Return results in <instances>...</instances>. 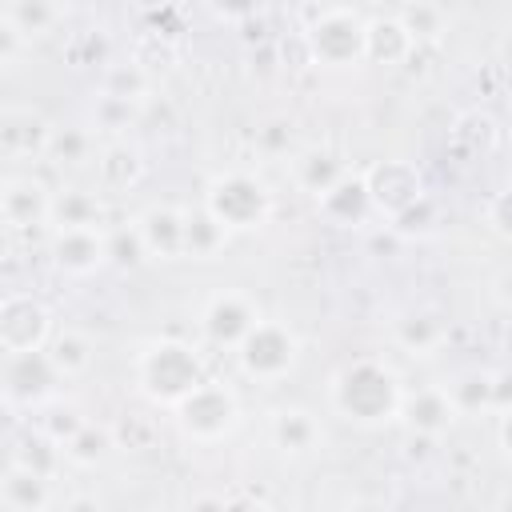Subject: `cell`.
<instances>
[{
    "instance_id": "cell-18",
    "label": "cell",
    "mask_w": 512,
    "mask_h": 512,
    "mask_svg": "<svg viewBox=\"0 0 512 512\" xmlns=\"http://www.w3.org/2000/svg\"><path fill=\"white\" fill-rule=\"evenodd\" d=\"M392 340L412 356H432L448 340V316L440 308H408L396 316Z\"/></svg>"
},
{
    "instance_id": "cell-37",
    "label": "cell",
    "mask_w": 512,
    "mask_h": 512,
    "mask_svg": "<svg viewBox=\"0 0 512 512\" xmlns=\"http://www.w3.org/2000/svg\"><path fill=\"white\" fill-rule=\"evenodd\" d=\"M208 4H212V12H216L220 20H228V24L252 20V16L260 12V0H208Z\"/></svg>"
},
{
    "instance_id": "cell-27",
    "label": "cell",
    "mask_w": 512,
    "mask_h": 512,
    "mask_svg": "<svg viewBox=\"0 0 512 512\" xmlns=\"http://www.w3.org/2000/svg\"><path fill=\"white\" fill-rule=\"evenodd\" d=\"M140 172H144L140 148H132L128 140H112V144H104L100 156H96V176H100V188H108V192L136 184Z\"/></svg>"
},
{
    "instance_id": "cell-15",
    "label": "cell",
    "mask_w": 512,
    "mask_h": 512,
    "mask_svg": "<svg viewBox=\"0 0 512 512\" xmlns=\"http://www.w3.org/2000/svg\"><path fill=\"white\" fill-rule=\"evenodd\" d=\"M456 404L448 396V384H424L416 392H404V404H400V420L416 432V436H440L452 428L456 420Z\"/></svg>"
},
{
    "instance_id": "cell-29",
    "label": "cell",
    "mask_w": 512,
    "mask_h": 512,
    "mask_svg": "<svg viewBox=\"0 0 512 512\" xmlns=\"http://www.w3.org/2000/svg\"><path fill=\"white\" fill-rule=\"evenodd\" d=\"M448 396H452V404H456V412L460 416H468V412H488V408H496V372H488V368H468V372H460L452 384H448Z\"/></svg>"
},
{
    "instance_id": "cell-2",
    "label": "cell",
    "mask_w": 512,
    "mask_h": 512,
    "mask_svg": "<svg viewBox=\"0 0 512 512\" xmlns=\"http://www.w3.org/2000/svg\"><path fill=\"white\" fill-rule=\"evenodd\" d=\"M204 384V360L180 340H152L136 352V388L156 408H176L192 388Z\"/></svg>"
},
{
    "instance_id": "cell-1",
    "label": "cell",
    "mask_w": 512,
    "mask_h": 512,
    "mask_svg": "<svg viewBox=\"0 0 512 512\" xmlns=\"http://www.w3.org/2000/svg\"><path fill=\"white\" fill-rule=\"evenodd\" d=\"M328 404L340 420L360 424V428H376V424L400 420L404 384L380 356H356L332 376Z\"/></svg>"
},
{
    "instance_id": "cell-34",
    "label": "cell",
    "mask_w": 512,
    "mask_h": 512,
    "mask_svg": "<svg viewBox=\"0 0 512 512\" xmlns=\"http://www.w3.org/2000/svg\"><path fill=\"white\" fill-rule=\"evenodd\" d=\"M132 120H136V104L132 100H120V96H108V92L96 96V104H92V132H124Z\"/></svg>"
},
{
    "instance_id": "cell-19",
    "label": "cell",
    "mask_w": 512,
    "mask_h": 512,
    "mask_svg": "<svg viewBox=\"0 0 512 512\" xmlns=\"http://www.w3.org/2000/svg\"><path fill=\"white\" fill-rule=\"evenodd\" d=\"M268 436H272V444H276L280 452H288V456H308L312 448H320L324 428H320V420H316L308 408L288 404V408H276V412H272Z\"/></svg>"
},
{
    "instance_id": "cell-33",
    "label": "cell",
    "mask_w": 512,
    "mask_h": 512,
    "mask_svg": "<svg viewBox=\"0 0 512 512\" xmlns=\"http://www.w3.org/2000/svg\"><path fill=\"white\" fill-rule=\"evenodd\" d=\"M144 260H148V248H144V236H140L136 220L128 228H108V264L136 268Z\"/></svg>"
},
{
    "instance_id": "cell-13",
    "label": "cell",
    "mask_w": 512,
    "mask_h": 512,
    "mask_svg": "<svg viewBox=\"0 0 512 512\" xmlns=\"http://www.w3.org/2000/svg\"><path fill=\"white\" fill-rule=\"evenodd\" d=\"M52 132L56 124H48L36 108H20V104H8L0 112V152L16 164L24 160H44L48 156V144H52Z\"/></svg>"
},
{
    "instance_id": "cell-8",
    "label": "cell",
    "mask_w": 512,
    "mask_h": 512,
    "mask_svg": "<svg viewBox=\"0 0 512 512\" xmlns=\"http://www.w3.org/2000/svg\"><path fill=\"white\" fill-rule=\"evenodd\" d=\"M56 324L40 296L32 292H8L0 300V356L4 352H36L52 340Z\"/></svg>"
},
{
    "instance_id": "cell-3",
    "label": "cell",
    "mask_w": 512,
    "mask_h": 512,
    "mask_svg": "<svg viewBox=\"0 0 512 512\" xmlns=\"http://www.w3.org/2000/svg\"><path fill=\"white\" fill-rule=\"evenodd\" d=\"M180 432L192 440V444H220L236 432L240 424V400L228 384H216V380H204L200 388H192L176 408H172Z\"/></svg>"
},
{
    "instance_id": "cell-30",
    "label": "cell",
    "mask_w": 512,
    "mask_h": 512,
    "mask_svg": "<svg viewBox=\"0 0 512 512\" xmlns=\"http://www.w3.org/2000/svg\"><path fill=\"white\" fill-rule=\"evenodd\" d=\"M496 140H500V128H496V120L484 116V112H468V116H460L456 128H452V144H456L464 156H488V152L496 148Z\"/></svg>"
},
{
    "instance_id": "cell-21",
    "label": "cell",
    "mask_w": 512,
    "mask_h": 512,
    "mask_svg": "<svg viewBox=\"0 0 512 512\" xmlns=\"http://www.w3.org/2000/svg\"><path fill=\"white\" fill-rule=\"evenodd\" d=\"M416 52L412 32L404 28L400 16H376L368 20V36H364V60L372 64H404Z\"/></svg>"
},
{
    "instance_id": "cell-24",
    "label": "cell",
    "mask_w": 512,
    "mask_h": 512,
    "mask_svg": "<svg viewBox=\"0 0 512 512\" xmlns=\"http://www.w3.org/2000/svg\"><path fill=\"white\" fill-rule=\"evenodd\" d=\"M44 352H48V360L56 364V372L64 380L84 376L92 368V360H96V348H92V340L80 328H56L52 340L44 344Z\"/></svg>"
},
{
    "instance_id": "cell-11",
    "label": "cell",
    "mask_w": 512,
    "mask_h": 512,
    "mask_svg": "<svg viewBox=\"0 0 512 512\" xmlns=\"http://www.w3.org/2000/svg\"><path fill=\"white\" fill-rule=\"evenodd\" d=\"M364 180H368V192H372V204L384 220H392L396 212H404L408 204H416L424 196V176L412 160H400V156H388V160H376L364 168Z\"/></svg>"
},
{
    "instance_id": "cell-35",
    "label": "cell",
    "mask_w": 512,
    "mask_h": 512,
    "mask_svg": "<svg viewBox=\"0 0 512 512\" xmlns=\"http://www.w3.org/2000/svg\"><path fill=\"white\" fill-rule=\"evenodd\" d=\"M100 92H108V96H120V100H132V104H140V100L148 96V76H144L136 64H128V68H108V72H104V84H100Z\"/></svg>"
},
{
    "instance_id": "cell-23",
    "label": "cell",
    "mask_w": 512,
    "mask_h": 512,
    "mask_svg": "<svg viewBox=\"0 0 512 512\" xmlns=\"http://www.w3.org/2000/svg\"><path fill=\"white\" fill-rule=\"evenodd\" d=\"M96 156H100L96 132H92V128H80V124H68V128H56V132H52V144H48V156H44V160L56 164V168L76 172V168H84V164L96 168Z\"/></svg>"
},
{
    "instance_id": "cell-4",
    "label": "cell",
    "mask_w": 512,
    "mask_h": 512,
    "mask_svg": "<svg viewBox=\"0 0 512 512\" xmlns=\"http://www.w3.org/2000/svg\"><path fill=\"white\" fill-rule=\"evenodd\" d=\"M204 204L232 232L260 228L272 216V192H268V184L260 176H252V172H240V168L212 176L208 188H204Z\"/></svg>"
},
{
    "instance_id": "cell-31",
    "label": "cell",
    "mask_w": 512,
    "mask_h": 512,
    "mask_svg": "<svg viewBox=\"0 0 512 512\" xmlns=\"http://www.w3.org/2000/svg\"><path fill=\"white\" fill-rule=\"evenodd\" d=\"M400 20H404V28L412 32L416 48L428 44V40H440V36H444V24H448V16H444V8H440L436 0H404Z\"/></svg>"
},
{
    "instance_id": "cell-41",
    "label": "cell",
    "mask_w": 512,
    "mask_h": 512,
    "mask_svg": "<svg viewBox=\"0 0 512 512\" xmlns=\"http://www.w3.org/2000/svg\"><path fill=\"white\" fill-rule=\"evenodd\" d=\"M500 60H504V68L512 72V36H504V44H500Z\"/></svg>"
},
{
    "instance_id": "cell-39",
    "label": "cell",
    "mask_w": 512,
    "mask_h": 512,
    "mask_svg": "<svg viewBox=\"0 0 512 512\" xmlns=\"http://www.w3.org/2000/svg\"><path fill=\"white\" fill-rule=\"evenodd\" d=\"M492 296L512 312V268H504L500 276H496V284H492Z\"/></svg>"
},
{
    "instance_id": "cell-6",
    "label": "cell",
    "mask_w": 512,
    "mask_h": 512,
    "mask_svg": "<svg viewBox=\"0 0 512 512\" xmlns=\"http://www.w3.org/2000/svg\"><path fill=\"white\" fill-rule=\"evenodd\" d=\"M236 360H240V372L256 384H276L284 380L296 360H300V340L296 332L284 324V320H256V328L240 340L236 348Z\"/></svg>"
},
{
    "instance_id": "cell-28",
    "label": "cell",
    "mask_w": 512,
    "mask_h": 512,
    "mask_svg": "<svg viewBox=\"0 0 512 512\" xmlns=\"http://www.w3.org/2000/svg\"><path fill=\"white\" fill-rule=\"evenodd\" d=\"M80 224H104L100 192H92V188H60L52 196V228H80Z\"/></svg>"
},
{
    "instance_id": "cell-16",
    "label": "cell",
    "mask_w": 512,
    "mask_h": 512,
    "mask_svg": "<svg viewBox=\"0 0 512 512\" xmlns=\"http://www.w3.org/2000/svg\"><path fill=\"white\" fill-rule=\"evenodd\" d=\"M136 228L144 236L148 260H176L184 256V208L176 204H152L136 216Z\"/></svg>"
},
{
    "instance_id": "cell-14",
    "label": "cell",
    "mask_w": 512,
    "mask_h": 512,
    "mask_svg": "<svg viewBox=\"0 0 512 512\" xmlns=\"http://www.w3.org/2000/svg\"><path fill=\"white\" fill-rule=\"evenodd\" d=\"M316 212L336 228H360L368 216H380L372 204L364 172H344L324 196H316Z\"/></svg>"
},
{
    "instance_id": "cell-5",
    "label": "cell",
    "mask_w": 512,
    "mask_h": 512,
    "mask_svg": "<svg viewBox=\"0 0 512 512\" xmlns=\"http://www.w3.org/2000/svg\"><path fill=\"white\" fill-rule=\"evenodd\" d=\"M56 384H64V376L56 372V364L48 360L44 348H36V352H4L0 392H4V408L12 416L40 412L44 404H52L56 400Z\"/></svg>"
},
{
    "instance_id": "cell-36",
    "label": "cell",
    "mask_w": 512,
    "mask_h": 512,
    "mask_svg": "<svg viewBox=\"0 0 512 512\" xmlns=\"http://www.w3.org/2000/svg\"><path fill=\"white\" fill-rule=\"evenodd\" d=\"M388 224H392V232H400V236H428V232L436 228V204H432V196L424 192L416 204H408L404 212H396Z\"/></svg>"
},
{
    "instance_id": "cell-26",
    "label": "cell",
    "mask_w": 512,
    "mask_h": 512,
    "mask_svg": "<svg viewBox=\"0 0 512 512\" xmlns=\"http://www.w3.org/2000/svg\"><path fill=\"white\" fill-rule=\"evenodd\" d=\"M344 172H348V164H344L340 156L324 152V148H308V152H300V156L292 160V180H296L312 200L324 196Z\"/></svg>"
},
{
    "instance_id": "cell-38",
    "label": "cell",
    "mask_w": 512,
    "mask_h": 512,
    "mask_svg": "<svg viewBox=\"0 0 512 512\" xmlns=\"http://www.w3.org/2000/svg\"><path fill=\"white\" fill-rule=\"evenodd\" d=\"M488 220H492V228H496L500 236H512V184L488 204Z\"/></svg>"
},
{
    "instance_id": "cell-9",
    "label": "cell",
    "mask_w": 512,
    "mask_h": 512,
    "mask_svg": "<svg viewBox=\"0 0 512 512\" xmlns=\"http://www.w3.org/2000/svg\"><path fill=\"white\" fill-rule=\"evenodd\" d=\"M52 188L32 172H8L0 184V216L8 232L52 228Z\"/></svg>"
},
{
    "instance_id": "cell-32",
    "label": "cell",
    "mask_w": 512,
    "mask_h": 512,
    "mask_svg": "<svg viewBox=\"0 0 512 512\" xmlns=\"http://www.w3.org/2000/svg\"><path fill=\"white\" fill-rule=\"evenodd\" d=\"M36 416H40V424H36V428H40L48 440H56V444H64V440H68V436H72V432H76V428L88 420V416H84L76 404H64V400L44 404Z\"/></svg>"
},
{
    "instance_id": "cell-25",
    "label": "cell",
    "mask_w": 512,
    "mask_h": 512,
    "mask_svg": "<svg viewBox=\"0 0 512 512\" xmlns=\"http://www.w3.org/2000/svg\"><path fill=\"white\" fill-rule=\"evenodd\" d=\"M112 448H116L112 428H108V424H96V420H84V424L60 444V452H64V460H68L72 468H96V464H104V460L112 456Z\"/></svg>"
},
{
    "instance_id": "cell-20",
    "label": "cell",
    "mask_w": 512,
    "mask_h": 512,
    "mask_svg": "<svg viewBox=\"0 0 512 512\" xmlns=\"http://www.w3.org/2000/svg\"><path fill=\"white\" fill-rule=\"evenodd\" d=\"M232 228L224 220H216V212L200 200L196 208H184V256L192 260H212L228 248Z\"/></svg>"
},
{
    "instance_id": "cell-17",
    "label": "cell",
    "mask_w": 512,
    "mask_h": 512,
    "mask_svg": "<svg viewBox=\"0 0 512 512\" xmlns=\"http://www.w3.org/2000/svg\"><path fill=\"white\" fill-rule=\"evenodd\" d=\"M0 508L4 512H44L52 508V476L8 460L0 476Z\"/></svg>"
},
{
    "instance_id": "cell-12",
    "label": "cell",
    "mask_w": 512,
    "mask_h": 512,
    "mask_svg": "<svg viewBox=\"0 0 512 512\" xmlns=\"http://www.w3.org/2000/svg\"><path fill=\"white\" fill-rule=\"evenodd\" d=\"M52 264L64 276H92L108 264V228L80 224V228H52Z\"/></svg>"
},
{
    "instance_id": "cell-7",
    "label": "cell",
    "mask_w": 512,
    "mask_h": 512,
    "mask_svg": "<svg viewBox=\"0 0 512 512\" xmlns=\"http://www.w3.org/2000/svg\"><path fill=\"white\" fill-rule=\"evenodd\" d=\"M364 36H368V20L356 8H324L308 28H304V44L308 56L324 68H352L364 60Z\"/></svg>"
},
{
    "instance_id": "cell-22",
    "label": "cell",
    "mask_w": 512,
    "mask_h": 512,
    "mask_svg": "<svg viewBox=\"0 0 512 512\" xmlns=\"http://www.w3.org/2000/svg\"><path fill=\"white\" fill-rule=\"evenodd\" d=\"M0 20L12 24L32 44V40L48 36L64 20V0H8V8H4Z\"/></svg>"
},
{
    "instance_id": "cell-10",
    "label": "cell",
    "mask_w": 512,
    "mask_h": 512,
    "mask_svg": "<svg viewBox=\"0 0 512 512\" xmlns=\"http://www.w3.org/2000/svg\"><path fill=\"white\" fill-rule=\"evenodd\" d=\"M256 320H260L256 300H252L248 292H240V288H224V292H216V296L204 304V312H200V332H204L208 344L236 352L240 340L256 328Z\"/></svg>"
},
{
    "instance_id": "cell-40",
    "label": "cell",
    "mask_w": 512,
    "mask_h": 512,
    "mask_svg": "<svg viewBox=\"0 0 512 512\" xmlns=\"http://www.w3.org/2000/svg\"><path fill=\"white\" fill-rule=\"evenodd\" d=\"M500 444H504V452L512 456V404L500 408Z\"/></svg>"
}]
</instances>
